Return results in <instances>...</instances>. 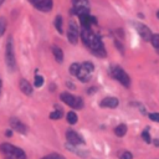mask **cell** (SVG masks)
Listing matches in <instances>:
<instances>
[{
  "mask_svg": "<svg viewBox=\"0 0 159 159\" xmlns=\"http://www.w3.org/2000/svg\"><path fill=\"white\" fill-rule=\"evenodd\" d=\"M81 39L83 43L89 48V51L97 57H106L107 51L101 40V37L92 31V29H81Z\"/></svg>",
  "mask_w": 159,
  "mask_h": 159,
  "instance_id": "6da1fadb",
  "label": "cell"
},
{
  "mask_svg": "<svg viewBox=\"0 0 159 159\" xmlns=\"http://www.w3.org/2000/svg\"><path fill=\"white\" fill-rule=\"evenodd\" d=\"M0 154L4 159H27L26 153L21 148L10 143L0 144Z\"/></svg>",
  "mask_w": 159,
  "mask_h": 159,
  "instance_id": "7a4b0ae2",
  "label": "cell"
},
{
  "mask_svg": "<svg viewBox=\"0 0 159 159\" xmlns=\"http://www.w3.org/2000/svg\"><path fill=\"white\" fill-rule=\"evenodd\" d=\"M5 63L9 70V72H14L16 70V58H15V51H14V41L12 37L9 36L6 45H5Z\"/></svg>",
  "mask_w": 159,
  "mask_h": 159,
  "instance_id": "3957f363",
  "label": "cell"
},
{
  "mask_svg": "<svg viewBox=\"0 0 159 159\" xmlns=\"http://www.w3.org/2000/svg\"><path fill=\"white\" fill-rule=\"evenodd\" d=\"M109 75L116 80V81H118L122 86H124V87H129L130 86V78H129V76L127 75V72L122 68V67H119V66H111L109 67Z\"/></svg>",
  "mask_w": 159,
  "mask_h": 159,
  "instance_id": "277c9868",
  "label": "cell"
},
{
  "mask_svg": "<svg viewBox=\"0 0 159 159\" xmlns=\"http://www.w3.org/2000/svg\"><path fill=\"white\" fill-rule=\"evenodd\" d=\"M93 71H94V65L92 62H89V61H86V62L81 63V66H80V68H78V71L76 73V77L81 82L86 83V82H88L91 80Z\"/></svg>",
  "mask_w": 159,
  "mask_h": 159,
  "instance_id": "5b68a950",
  "label": "cell"
},
{
  "mask_svg": "<svg viewBox=\"0 0 159 159\" xmlns=\"http://www.w3.org/2000/svg\"><path fill=\"white\" fill-rule=\"evenodd\" d=\"M60 99L65 104L70 106L73 109H81V108H83V99L81 97H78V96H75V94L70 93V92H62L60 94Z\"/></svg>",
  "mask_w": 159,
  "mask_h": 159,
  "instance_id": "8992f818",
  "label": "cell"
},
{
  "mask_svg": "<svg viewBox=\"0 0 159 159\" xmlns=\"http://www.w3.org/2000/svg\"><path fill=\"white\" fill-rule=\"evenodd\" d=\"M72 7L70 14L72 15H81L83 12H89V1L88 0H71Z\"/></svg>",
  "mask_w": 159,
  "mask_h": 159,
  "instance_id": "52a82bcc",
  "label": "cell"
},
{
  "mask_svg": "<svg viewBox=\"0 0 159 159\" xmlns=\"http://www.w3.org/2000/svg\"><path fill=\"white\" fill-rule=\"evenodd\" d=\"M80 36H81L80 27L77 26V24H76L75 21H70L68 29H67V39H68V41H70L72 45H76Z\"/></svg>",
  "mask_w": 159,
  "mask_h": 159,
  "instance_id": "ba28073f",
  "label": "cell"
},
{
  "mask_svg": "<svg viewBox=\"0 0 159 159\" xmlns=\"http://www.w3.org/2000/svg\"><path fill=\"white\" fill-rule=\"evenodd\" d=\"M29 1L36 10H39L41 12H48L53 7L52 0H29Z\"/></svg>",
  "mask_w": 159,
  "mask_h": 159,
  "instance_id": "9c48e42d",
  "label": "cell"
},
{
  "mask_svg": "<svg viewBox=\"0 0 159 159\" xmlns=\"http://www.w3.org/2000/svg\"><path fill=\"white\" fill-rule=\"evenodd\" d=\"M78 19H80L81 27H83V29H91L92 25H97V19L94 16H92L89 12H83V14L78 15Z\"/></svg>",
  "mask_w": 159,
  "mask_h": 159,
  "instance_id": "30bf717a",
  "label": "cell"
},
{
  "mask_svg": "<svg viewBox=\"0 0 159 159\" xmlns=\"http://www.w3.org/2000/svg\"><path fill=\"white\" fill-rule=\"evenodd\" d=\"M9 124L11 127L12 130H16L17 133H21V134H26L27 133V127L26 124H24L19 118L16 117H11L9 119Z\"/></svg>",
  "mask_w": 159,
  "mask_h": 159,
  "instance_id": "8fae6325",
  "label": "cell"
},
{
  "mask_svg": "<svg viewBox=\"0 0 159 159\" xmlns=\"http://www.w3.org/2000/svg\"><path fill=\"white\" fill-rule=\"evenodd\" d=\"M66 139L68 143L75 144V145H80V144H84V139L73 129H67L66 130Z\"/></svg>",
  "mask_w": 159,
  "mask_h": 159,
  "instance_id": "7c38bea8",
  "label": "cell"
},
{
  "mask_svg": "<svg viewBox=\"0 0 159 159\" xmlns=\"http://www.w3.org/2000/svg\"><path fill=\"white\" fill-rule=\"evenodd\" d=\"M134 26H135V29H137L139 36H140L144 41H150V40H152L153 34H152V31L149 30L148 26H145L144 24H138V22H135Z\"/></svg>",
  "mask_w": 159,
  "mask_h": 159,
  "instance_id": "4fadbf2b",
  "label": "cell"
},
{
  "mask_svg": "<svg viewBox=\"0 0 159 159\" xmlns=\"http://www.w3.org/2000/svg\"><path fill=\"white\" fill-rule=\"evenodd\" d=\"M119 101L116 97H106L99 102V106L102 108H116L118 106Z\"/></svg>",
  "mask_w": 159,
  "mask_h": 159,
  "instance_id": "5bb4252c",
  "label": "cell"
},
{
  "mask_svg": "<svg viewBox=\"0 0 159 159\" xmlns=\"http://www.w3.org/2000/svg\"><path fill=\"white\" fill-rule=\"evenodd\" d=\"M19 87H20V91L24 93V94H26V96H31L32 94V86L30 84V82L27 81V80H25V78H21L20 80V82H19Z\"/></svg>",
  "mask_w": 159,
  "mask_h": 159,
  "instance_id": "9a60e30c",
  "label": "cell"
},
{
  "mask_svg": "<svg viewBox=\"0 0 159 159\" xmlns=\"http://www.w3.org/2000/svg\"><path fill=\"white\" fill-rule=\"evenodd\" d=\"M66 149H68V150H71L72 153H75L76 155H80L81 158H87L88 157V152L87 150H82V149H78L77 148V145H75V144H71V143H66Z\"/></svg>",
  "mask_w": 159,
  "mask_h": 159,
  "instance_id": "2e32d148",
  "label": "cell"
},
{
  "mask_svg": "<svg viewBox=\"0 0 159 159\" xmlns=\"http://www.w3.org/2000/svg\"><path fill=\"white\" fill-rule=\"evenodd\" d=\"M51 51H52V53H53V56H55L56 62H57V63H62V62H63V58H65L63 51H62L58 46H56V45H52V46H51Z\"/></svg>",
  "mask_w": 159,
  "mask_h": 159,
  "instance_id": "e0dca14e",
  "label": "cell"
},
{
  "mask_svg": "<svg viewBox=\"0 0 159 159\" xmlns=\"http://www.w3.org/2000/svg\"><path fill=\"white\" fill-rule=\"evenodd\" d=\"M127 133V125L125 124H118L116 128H114V134L117 137H124Z\"/></svg>",
  "mask_w": 159,
  "mask_h": 159,
  "instance_id": "ac0fdd59",
  "label": "cell"
},
{
  "mask_svg": "<svg viewBox=\"0 0 159 159\" xmlns=\"http://www.w3.org/2000/svg\"><path fill=\"white\" fill-rule=\"evenodd\" d=\"M53 24H55V27H56L57 32L62 34V32H63V27H62V16H61V15H56Z\"/></svg>",
  "mask_w": 159,
  "mask_h": 159,
  "instance_id": "d6986e66",
  "label": "cell"
},
{
  "mask_svg": "<svg viewBox=\"0 0 159 159\" xmlns=\"http://www.w3.org/2000/svg\"><path fill=\"white\" fill-rule=\"evenodd\" d=\"M57 109L56 111H53V112H51L50 113V118L51 119H60V118H62V116H63V111H62V108H58L57 106H55Z\"/></svg>",
  "mask_w": 159,
  "mask_h": 159,
  "instance_id": "ffe728a7",
  "label": "cell"
},
{
  "mask_svg": "<svg viewBox=\"0 0 159 159\" xmlns=\"http://www.w3.org/2000/svg\"><path fill=\"white\" fill-rule=\"evenodd\" d=\"M66 118H67V122H68L70 124H76V123H77V120H78L77 114H76L75 112H72V111H70V112L67 113Z\"/></svg>",
  "mask_w": 159,
  "mask_h": 159,
  "instance_id": "44dd1931",
  "label": "cell"
},
{
  "mask_svg": "<svg viewBox=\"0 0 159 159\" xmlns=\"http://www.w3.org/2000/svg\"><path fill=\"white\" fill-rule=\"evenodd\" d=\"M6 26H7V21L4 16H0V37L5 34L6 31Z\"/></svg>",
  "mask_w": 159,
  "mask_h": 159,
  "instance_id": "7402d4cb",
  "label": "cell"
},
{
  "mask_svg": "<svg viewBox=\"0 0 159 159\" xmlns=\"http://www.w3.org/2000/svg\"><path fill=\"white\" fill-rule=\"evenodd\" d=\"M43 82H45V78H43V76H41V75H39V73H36L35 75V82H34V84H35V87H41L42 84H43Z\"/></svg>",
  "mask_w": 159,
  "mask_h": 159,
  "instance_id": "603a6c76",
  "label": "cell"
},
{
  "mask_svg": "<svg viewBox=\"0 0 159 159\" xmlns=\"http://www.w3.org/2000/svg\"><path fill=\"white\" fill-rule=\"evenodd\" d=\"M150 42H152L153 47H154V48L158 51V53H159V35H158V34L153 35V36H152V40H150Z\"/></svg>",
  "mask_w": 159,
  "mask_h": 159,
  "instance_id": "cb8c5ba5",
  "label": "cell"
},
{
  "mask_svg": "<svg viewBox=\"0 0 159 159\" xmlns=\"http://www.w3.org/2000/svg\"><path fill=\"white\" fill-rule=\"evenodd\" d=\"M41 159H66L62 154H58V153H50L45 157H42Z\"/></svg>",
  "mask_w": 159,
  "mask_h": 159,
  "instance_id": "d4e9b609",
  "label": "cell"
},
{
  "mask_svg": "<svg viewBox=\"0 0 159 159\" xmlns=\"http://www.w3.org/2000/svg\"><path fill=\"white\" fill-rule=\"evenodd\" d=\"M142 138H143V140H144L145 143H148V144L152 142V138H150V134H149L148 128H147V129H144V130L142 132Z\"/></svg>",
  "mask_w": 159,
  "mask_h": 159,
  "instance_id": "484cf974",
  "label": "cell"
},
{
  "mask_svg": "<svg viewBox=\"0 0 159 159\" xmlns=\"http://www.w3.org/2000/svg\"><path fill=\"white\" fill-rule=\"evenodd\" d=\"M118 155H119V159H133L132 153L128 152V150H122Z\"/></svg>",
  "mask_w": 159,
  "mask_h": 159,
  "instance_id": "4316f807",
  "label": "cell"
},
{
  "mask_svg": "<svg viewBox=\"0 0 159 159\" xmlns=\"http://www.w3.org/2000/svg\"><path fill=\"white\" fill-rule=\"evenodd\" d=\"M80 66H81V63H77V62H75V63H72L71 66H70V73L71 75H73V76H76V73H77V71H78V68H80Z\"/></svg>",
  "mask_w": 159,
  "mask_h": 159,
  "instance_id": "83f0119b",
  "label": "cell"
},
{
  "mask_svg": "<svg viewBox=\"0 0 159 159\" xmlns=\"http://www.w3.org/2000/svg\"><path fill=\"white\" fill-rule=\"evenodd\" d=\"M114 45L117 46V48H118V50L120 51V53L123 55V53H124V47H123V45H122V42H120L119 40H117V39H116V40H114Z\"/></svg>",
  "mask_w": 159,
  "mask_h": 159,
  "instance_id": "f1b7e54d",
  "label": "cell"
},
{
  "mask_svg": "<svg viewBox=\"0 0 159 159\" xmlns=\"http://www.w3.org/2000/svg\"><path fill=\"white\" fill-rule=\"evenodd\" d=\"M149 118H150L152 120L159 123V113H150V114H149Z\"/></svg>",
  "mask_w": 159,
  "mask_h": 159,
  "instance_id": "f546056e",
  "label": "cell"
},
{
  "mask_svg": "<svg viewBox=\"0 0 159 159\" xmlns=\"http://www.w3.org/2000/svg\"><path fill=\"white\" fill-rule=\"evenodd\" d=\"M96 91H97V87H91V88L87 89V93H88V94H93Z\"/></svg>",
  "mask_w": 159,
  "mask_h": 159,
  "instance_id": "4dcf8cb0",
  "label": "cell"
},
{
  "mask_svg": "<svg viewBox=\"0 0 159 159\" xmlns=\"http://www.w3.org/2000/svg\"><path fill=\"white\" fill-rule=\"evenodd\" d=\"M66 86H67L68 88H71V89H75V88H76V87H75V84H73L72 82H68V81L66 82Z\"/></svg>",
  "mask_w": 159,
  "mask_h": 159,
  "instance_id": "1f68e13d",
  "label": "cell"
},
{
  "mask_svg": "<svg viewBox=\"0 0 159 159\" xmlns=\"http://www.w3.org/2000/svg\"><path fill=\"white\" fill-rule=\"evenodd\" d=\"M5 135H6V137H11V135H12V130H10V129H7V130L5 132Z\"/></svg>",
  "mask_w": 159,
  "mask_h": 159,
  "instance_id": "d6a6232c",
  "label": "cell"
},
{
  "mask_svg": "<svg viewBox=\"0 0 159 159\" xmlns=\"http://www.w3.org/2000/svg\"><path fill=\"white\" fill-rule=\"evenodd\" d=\"M154 145L155 147H159V139H154Z\"/></svg>",
  "mask_w": 159,
  "mask_h": 159,
  "instance_id": "836d02e7",
  "label": "cell"
},
{
  "mask_svg": "<svg viewBox=\"0 0 159 159\" xmlns=\"http://www.w3.org/2000/svg\"><path fill=\"white\" fill-rule=\"evenodd\" d=\"M1 88H2V81L0 78V96H1Z\"/></svg>",
  "mask_w": 159,
  "mask_h": 159,
  "instance_id": "e575fe53",
  "label": "cell"
},
{
  "mask_svg": "<svg viewBox=\"0 0 159 159\" xmlns=\"http://www.w3.org/2000/svg\"><path fill=\"white\" fill-rule=\"evenodd\" d=\"M4 1H5V0H0V6H1L2 4H4Z\"/></svg>",
  "mask_w": 159,
  "mask_h": 159,
  "instance_id": "d590c367",
  "label": "cell"
},
{
  "mask_svg": "<svg viewBox=\"0 0 159 159\" xmlns=\"http://www.w3.org/2000/svg\"><path fill=\"white\" fill-rule=\"evenodd\" d=\"M157 17H158V19H159V10H158V11H157Z\"/></svg>",
  "mask_w": 159,
  "mask_h": 159,
  "instance_id": "8d00e7d4",
  "label": "cell"
}]
</instances>
